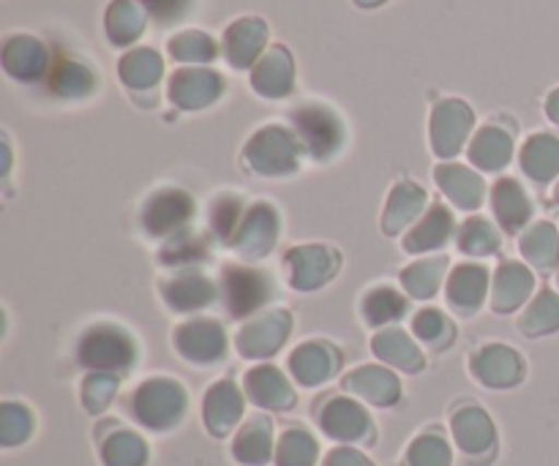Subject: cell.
I'll return each mask as SVG.
<instances>
[{
    "label": "cell",
    "mask_w": 559,
    "mask_h": 466,
    "mask_svg": "<svg viewBox=\"0 0 559 466\" xmlns=\"http://www.w3.org/2000/svg\"><path fill=\"white\" fill-rule=\"evenodd\" d=\"M180 409H183V396L178 387L167 385V382H151L136 396V418L147 426L173 423L178 420Z\"/></svg>",
    "instance_id": "1"
},
{
    "label": "cell",
    "mask_w": 559,
    "mask_h": 466,
    "mask_svg": "<svg viewBox=\"0 0 559 466\" xmlns=\"http://www.w3.org/2000/svg\"><path fill=\"white\" fill-rule=\"evenodd\" d=\"M325 431L336 440H358L366 434V418L355 404L336 402L325 415Z\"/></svg>",
    "instance_id": "2"
},
{
    "label": "cell",
    "mask_w": 559,
    "mask_h": 466,
    "mask_svg": "<svg viewBox=\"0 0 559 466\" xmlns=\"http://www.w3.org/2000/svg\"><path fill=\"white\" fill-rule=\"evenodd\" d=\"M240 415V402L235 396L233 387H213V393L207 396V423L213 426L216 434H224L229 426L238 420Z\"/></svg>",
    "instance_id": "3"
},
{
    "label": "cell",
    "mask_w": 559,
    "mask_h": 466,
    "mask_svg": "<svg viewBox=\"0 0 559 466\" xmlns=\"http://www.w3.org/2000/svg\"><path fill=\"white\" fill-rule=\"evenodd\" d=\"M267 451H271V431L262 420L246 426V431L235 442V456L246 464H265Z\"/></svg>",
    "instance_id": "4"
},
{
    "label": "cell",
    "mask_w": 559,
    "mask_h": 466,
    "mask_svg": "<svg viewBox=\"0 0 559 466\" xmlns=\"http://www.w3.org/2000/svg\"><path fill=\"white\" fill-rule=\"evenodd\" d=\"M456 437L469 453L491 442V426L484 418V413H464L456 418Z\"/></svg>",
    "instance_id": "5"
},
{
    "label": "cell",
    "mask_w": 559,
    "mask_h": 466,
    "mask_svg": "<svg viewBox=\"0 0 559 466\" xmlns=\"http://www.w3.org/2000/svg\"><path fill=\"white\" fill-rule=\"evenodd\" d=\"M314 442L300 431H289L282 440V453H278V464L282 466H311L314 462Z\"/></svg>",
    "instance_id": "6"
},
{
    "label": "cell",
    "mask_w": 559,
    "mask_h": 466,
    "mask_svg": "<svg viewBox=\"0 0 559 466\" xmlns=\"http://www.w3.org/2000/svg\"><path fill=\"white\" fill-rule=\"evenodd\" d=\"M251 393H254V398L260 404H271V407L276 409H282L284 404L293 402L287 385H282L271 371H262V374L251 377Z\"/></svg>",
    "instance_id": "7"
},
{
    "label": "cell",
    "mask_w": 559,
    "mask_h": 466,
    "mask_svg": "<svg viewBox=\"0 0 559 466\" xmlns=\"http://www.w3.org/2000/svg\"><path fill=\"white\" fill-rule=\"evenodd\" d=\"M145 462V447L136 437L118 434L107 445V464L112 466H140Z\"/></svg>",
    "instance_id": "8"
},
{
    "label": "cell",
    "mask_w": 559,
    "mask_h": 466,
    "mask_svg": "<svg viewBox=\"0 0 559 466\" xmlns=\"http://www.w3.org/2000/svg\"><path fill=\"white\" fill-rule=\"evenodd\" d=\"M448 462H451L448 447L440 440H431V437L429 440H420L413 447V456H409L413 466H448Z\"/></svg>",
    "instance_id": "9"
},
{
    "label": "cell",
    "mask_w": 559,
    "mask_h": 466,
    "mask_svg": "<svg viewBox=\"0 0 559 466\" xmlns=\"http://www.w3.org/2000/svg\"><path fill=\"white\" fill-rule=\"evenodd\" d=\"M325 466H369L364 462V456H358V453H349V451H338L333 453L331 462Z\"/></svg>",
    "instance_id": "10"
}]
</instances>
